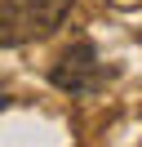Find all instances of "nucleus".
Masks as SVG:
<instances>
[{
	"label": "nucleus",
	"instance_id": "1",
	"mask_svg": "<svg viewBox=\"0 0 142 147\" xmlns=\"http://www.w3.org/2000/svg\"><path fill=\"white\" fill-rule=\"evenodd\" d=\"M76 0H0V49L49 40L67 22Z\"/></svg>",
	"mask_w": 142,
	"mask_h": 147
},
{
	"label": "nucleus",
	"instance_id": "3",
	"mask_svg": "<svg viewBox=\"0 0 142 147\" xmlns=\"http://www.w3.org/2000/svg\"><path fill=\"white\" fill-rule=\"evenodd\" d=\"M5 107H9V98H0V111H5Z\"/></svg>",
	"mask_w": 142,
	"mask_h": 147
},
{
	"label": "nucleus",
	"instance_id": "2",
	"mask_svg": "<svg viewBox=\"0 0 142 147\" xmlns=\"http://www.w3.org/2000/svg\"><path fill=\"white\" fill-rule=\"evenodd\" d=\"M107 67H102V58H98V49H93V40H76V45H67L62 49V58L49 67V80H53V89H62V94H71V98H84V94H98L107 85Z\"/></svg>",
	"mask_w": 142,
	"mask_h": 147
}]
</instances>
